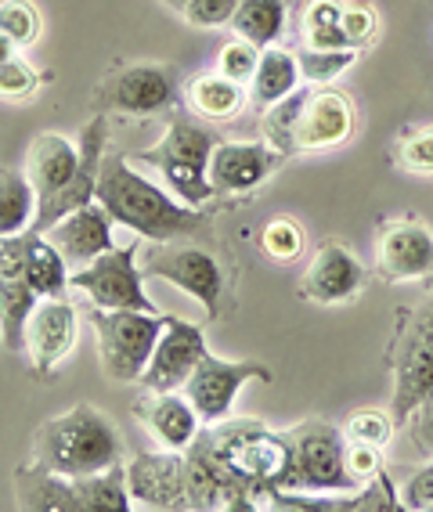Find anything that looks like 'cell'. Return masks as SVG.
<instances>
[{"label":"cell","mask_w":433,"mask_h":512,"mask_svg":"<svg viewBox=\"0 0 433 512\" xmlns=\"http://www.w3.org/2000/svg\"><path fill=\"white\" fill-rule=\"evenodd\" d=\"M94 199L102 202L116 224L130 228L141 242H170V238L195 235L206 224V213L199 206H188L166 188L141 177L134 163L116 152H105Z\"/></svg>","instance_id":"6da1fadb"},{"label":"cell","mask_w":433,"mask_h":512,"mask_svg":"<svg viewBox=\"0 0 433 512\" xmlns=\"http://www.w3.org/2000/svg\"><path fill=\"white\" fill-rule=\"evenodd\" d=\"M203 440L224 473L246 491L253 509H264L275 491H289L293 448L286 433L268 430L260 419H221L203 426Z\"/></svg>","instance_id":"7a4b0ae2"},{"label":"cell","mask_w":433,"mask_h":512,"mask_svg":"<svg viewBox=\"0 0 433 512\" xmlns=\"http://www.w3.org/2000/svg\"><path fill=\"white\" fill-rule=\"evenodd\" d=\"M51 473L83 476L123 462V437L105 412L80 401L55 419H44L33 433V458Z\"/></svg>","instance_id":"3957f363"},{"label":"cell","mask_w":433,"mask_h":512,"mask_svg":"<svg viewBox=\"0 0 433 512\" xmlns=\"http://www.w3.org/2000/svg\"><path fill=\"white\" fill-rule=\"evenodd\" d=\"M15 502L29 512H127L134 498L127 491V462L83 476L26 462L15 469Z\"/></svg>","instance_id":"277c9868"},{"label":"cell","mask_w":433,"mask_h":512,"mask_svg":"<svg viewBox=\"0 0 433 512\" xmlns=\"http://www.w3.org/2000/svg\"><path fill=\"white\" fill-rule=\"evenodd\" d=\"M387 368L394 379L390 419L401 430L426 404H433V293L415 307L397 311V329L387 347Z\"/></svg>","instance_id":"5b68a950"},{"label":"cell","mask_w":433,"mask_h":512,"mask_svg":"<svg viewBox=\"0 0 433 512\" xmlns=\"http://www.w3.org/2000/svg\"><path fill=\"white\" fill-rule=\"evenodd\" d=\"M217 148L213 130H206L203 123H195L188 116H174L166 127L163 141L152 148H145L141 156H134V163L156 166L166 177L170 192L188 206H206L210 199H217L210 181V156Z\"/></svg>","instance_id":"8992f818"},{"label":"cell","mask_w":433,"mask_h":512,"mask_svg":"<svg viewBox=\"0 0 433 512\" xmlns=\"http://www.w3.org/2000/svg\"><path fill=\"white\" fill-rule=\"evenodd\" d=\"M293 448V469H289V491L296 494H354L365 484L354 480L347 469V437L340 426L322 419L296 422L286 430Z\"/></svg>","instance_id":"52a82bcc"},{"label":"cell","mask_w":433,"mask_h":512,"mask_svg":"<svg viewBox=\"0 0 433 512\" xmlns=\"http://www.w3.org/2000/svg\"><path fill=\"white\" fill-rule=\"evenodd\" d=\"M141 271H145V278H163V282L177 285V289L188 293L192 300H199L206 318H217V314H221L224 264L210 246L195 242V235L156 242V249L148 253Z\"/></svg>","instance_id":"ba28073f"},{"label":"cell","mask_w":433,"mask_h":512,"mask_svg":"<svg viewBox=\"0 0 433 512\" xmlns=\"http://www.w3.org/2000/svg\"><path fill=\"white\" fill-rule=\"evenodd\" d=\"M163 332V314L152 311H98L94 307V336L102 368L112 383H138L148 357Z\"/></svg>","instance_id":"9c48e42d"},{"label":"cell","mask_w":433,"mask_h":512,"mask_svg":"<svg viewBox=\"0 0 433 512\" xmlns=\"http://www.w3.org/2000/svg\"><path fill=\"white\" fill-rule=\"evenodd\" d=\"M138 242L130 246H116L109 253L94 256L91 264L76 267L69 275V285L80 293L91 296V303L98 311H152V300L145 296V271L138 264Z\"/></svg>","instance_id":"30bf717a"},{"label":"cell","mask_w":433,"mask_h":512,"mask_svg":"<svg viewBox=\"0 0 433 512\" xmlns=\"http://www.w3.org/2000/svg\"><path fill=\"white\" fill-rule=\"evenodd\" d=\"M177 94V73L166 62L116 65L94 87V109L105 116H156Z\"/></svg>","instance_id":"8fae6325"},{"label":"cell","mask_w":433,"mask_h":512,"mask_svg":"<svg viewBox=\"0 0 433 512\" xmlns=\"http://www.w3.org/2000/svg\"><path fill=\"white\" fill-rule=\"evenodd\" d=\"M76 339H80V314L73 303L65 296H40L22 329V354L29 357L33 372L40 379H51L76 350Z\"/></svg>","instance_id":"7c38bea8"},{"label":"cell","mask_w":433,"mask_h":512,"mask_svg":"<svg viewBox=\"0 0 433 512\" xmlns=\"http://www.w3.org/2000/svg\"><path fill=\"white\" fill-rule=\"evenodd\" d=\"M253 379L257 383H271V368L260 365V361H224V357L206 350L203 361L188 375L185 397L195 404L203 426H213V422L228 419L239 390L246 383H253Z\"/></svg>","instance_id":"4fadbf2b"},{"label":"cell","mask_w":433,"mask_h":512,"mask_svg":"<svg viewBox=\"0 0 433 512\" xmlns=\"http://www.w3.org/2000/svg\"><path fill=\"white\" fill-rule=\"evenodd\" d=\"M376 275L390 285L433 278V231L423 220L397 217L376 228Z\"/></svg>","instance_id":"5bb4252c"},{"label":"cell","mask_w":433,"mask_h":512,"mask_svg":"<svg viewBox=\"0 0 433 512\" xmlns=\"http://www.w3.org/2000/svg\"><path fill=\"white\" fill-rule=\"evenodd\" d=\"M203 354H206L203 329L185 318H177V314H163V332H159L156 350L148 357L138 383L145 390H159V394H166V390H185L188 375L203 361Z\"/></svg>","instance_id":"9a60e30c"},{"label":"cell","mask_w":433,"mask_h":512,"mask_svg":"<svg viewBox=\"0 0 433 512\" xmlns=\"http://www.w3.org/2000/svg\"><path fill=\"white\" fill-rule=\"evenodd\" d=\"M354 138V105L332 87H314L300 94V112L293 123V152H325Z\"/></svg>","instance_id":"2e32d148"},{"label":"cell","mask_w":433,"mask_h":512,"mask_svg":"<svg viewBox=\"0 0 433 512\" xmlns=\"http://www.w3.org/2000/svg\"><path fill=\"white\" fill-rule=\"evenodd\" d=\"M127 491L134 505L177 512L185 498V451H141L127 462Z\"/></svg>","instance_id":"e0dca14e"},{"label":"cell","mask_w":433,"mask_h":512,"mask_svg":"<svg viewBox=\"0 0 433 512\" xmlns=\"http://www.w3.org/2000/svg\"><path fill=\"white\" fill-rule=\"evenodd\" d=\"M282 152L268 141H217L210 156V181L217 195L257 192L282 166Z\"/></svg>","instance_id":"ac0fdd59"},{"label":"cell","mask_w":433,"mask_h":512,"mask_svg":"<svg viewBox=\"0 0 433 512\" xmlns=\"http://www.w3.org/2000/svg\"><path fill=\"white\" fill-rule=\"evenodd\" d=\"M185 498L188 509L199 512H246L253 509V502L246 498L235 480L221 469V462L213 458V451L206 448L203 430L199 437L185 448Z\"/></svg>","instance_id":"d6986e66"},{"label":"cell","mask_w":433,"mask_h":512,"mask_svg":"<svg viewBox=\"0 0 433 512\" xmlns=\"http://www.w3.org/2000/svg\"><path fill=\"white\" fill-rule=\"evenodd\" d=\"M365 278H369V271L351 249L340 246V242H322L314 249L304 278H300V296L311 303H322V307L347 303L361 293Z\"/></svg>","instance_id":"ffe728a7"},{"label":"cell","mask_w":433,"mask_h":512,"mask_svg":"<svg viewBox=\"0 0 433 512\" xmlns=\"http://www.w3.org/2000/svg\"><path fill=\"white\" fill-rule=\"evenodd\" d=\"M40 296L26 275V235L0 238V343L22 350V329Z\"/></svg>","instance_id":"44dd1931"},{"label":"cell","mask_w":433,"mask_h":512,"mask_svg":"<svg viewBox=\"0 0 433 512\" xmlns=\"http://www.w3.org/2000/svg\"><path fill=\"white\" fill-rule=\"evenodd\" d=\"M112 224H116V220L109 217V210L94 199V202H87V206H80V210H73L69 217H62L58 224H51L44 235L51 238V246L65 256V264L83 267V264H91L94 256L116 249Z\"/></svg>","instance_id":"7402d4cb"},{"label":"cell","mask_w":433,"mask_h":512,"mask_svg":"<svg viewBox=\"0 0 433 512\" xmlns=\"http://www.w3.org/2000/svg\"><path fill=\"white\" fill-rule=\"evenodd\" d=\"M134 415L145 422V430L170 451H185L199 430H203V419L195 412V404L177 390H145V394L134 401Z\"/></svg>","instance_id":"603a6c76"},{"label":"cell","mask_w":433,"mask_h":512,"mask_svg":"<svg viewBox=\"0 0 433 512\" xmlns=\"http://www.w3.org/2000/svg\"><path fill=\"white\" fill-rule=\"evenodd\" d=\"M76 166H80V145H73L65 134L47 130V134H37V138L29 141L26 177L37 188V210L65 192V184L73 181Z\"/></svg>","instance_id":"cb8c5ba5"},{"label":"cell","mask_w":433,"mask_h":512,"mask_svg":"<svg viewBox=\"0 0 433 512\" xmlns=\"http://www.w3.org/2000/svg\"><path fill=\"white\" fill-rule=\"evenodd\" d=\"M300 87V62L296 55H289L286 47H264L260 51V62H257V73L249 80V101L257 105V109H271L278 105L282 98Z\"/></svg>","instance_id":"d4e9b609"},{"label":"cell","mask_w":433,"mask_h":512,"mask_svg":"<svg viewBox=\"0 0 433 512\" xmlns=\"http://www.w3.org/2000/svg\"><path fill=\"white\" fill-rule=\"evenodd\" d=\"M231 33L253 47H275L286 33V0H239L231 15Z\"/></svg>","instance_id":"484cf974"},{"label":"cell","mask_w":433,"mask_h":512,"mask_svg":"<svg viewBox=\"0 0 433 512\" xmlns=\"http://www.w3.org/2000/svg\"><path fill=\"white\" fill-rule=\"evenodd\" d=\"M188 109L203 119H235L246 109V91L242 83L228 80L221 73H203L188 83Z\"/></svg>","instance_id":"4316f807"},{"label":"cell","mask_w":433,"mask_h":512,"mask_svg":"<svg viewBox=\"0 0 433 512\" xmlns=\"http://www.w3.org/2000/svg\"><path fill=\"white\" fill-rule=\"evenodd\" d=\"M37 188L26 170H0V238L26 235L37 220Z\"/></svg>","instance_id":"83f0119b"},{"label":"cell","mask_w":433,"mask_h":512,"mask_svg":"<svg viewBox=\"0 0 433 512\" xmlns=\"http://www.w3.org/2000/svg\"><path fill=\"white\" fill-rule=\"evenodd\" d=\"M26 275L37 296H65L73 271L65 264V256L51 246V238L26 231Z\"/></svg>","instance_id":"f1b7e54d"},{"label":"cell","mask_w":433,"mask_h":512,"mask_svg":"<svg viewBox=\"0 0 433 512\" xmlns=\"http://www.w3.org/2000/svg\"><path fill=\"white\" fill-rule=\"evenodd\" d=\"M300 80L311 83V87H329L336 76H343L358 62V51L354 47H340V51H318V47H304L300 55Z\"/></svg>","instance_id":"f546056e"},{"label":"cell","mask_w":433,"mask_h":512,"mask_svg":"<svg viewBox=\"0 0 433 512\" xmlns=\"http://www.w3.org/2000/svg\"><path fill=\"white\" fill-rule=\"evenodd\" d=\"M260 246L275 264H293L296 256L304 253V228L293 217H275L260 231Z\"/></svg>","instance_id":"4dcf8cb0"},{"label":"cell","mask_w":433,"mask_h":512,"mask_svg":"<svg viewBox=\"0 0 433 512\" xmlns=\"http://www.w3.org/2000/svg\"><path fill=\"white\" fill-rule=\"evenodd\" d=\"M163 4L170 11H177V15L195 29L228 26L235 8H239V0H163Z\"/></svg>","instance_id":"1f68e13d"},{"label":"cell","mask_w":433,"mask_h":512,"mask_svg":"<svg viewBox=\"0 0 433 512\" xmlns=\"http://www.w3.org/2000/svg\"><path fill=\"white\" fill-rule=\"evenodd\" d=\"M0 33L11 37L19 47L37 44L40 15L29 0H0Z\"/></svg>","instance_id":"d6a6232c"},{"label":"cell","mask_w":433,"mask_h":512,"mask_svg":"<svg viewBox=\"0 0 433 512\" xmlns=\"http://www.w3.org/2000/svg\"><path fill=\"white\" fill-rule=\"evenodd\" d=\"M394 419L390 412H379V408H361L347 419L343 426V437L347 440H361V444H376V448H387L394 440Z\"/></svg>","instance_id":"836d02e7"},{"label":"cell","mask_w":433,"mask_h":512,"mask_svg":"<svg viewBox=\"0 0 433 512\" xmlns=\"http://www.w3.org/2000/svg\"><path fill=\"white\" fill-rule=\"evenodd\" d=\"M257 62H260V47H253L242 37H231L221 47V55H217V73L246 87L253 80V73H257Z\"/></svg>","instance_id":"e575fe53"},{"label":"cell","mask_w":433,"mask_h":512,"mask_svg":"<svg viewBox=\"0 0 433 512\" xmlns=\"http://www.w3.org/2000/svg\"><path fill=\"white\" fill-rule=\"evenodd\" d=\"M40 91V73L26 58L11 55L8 62H0V98L4 101H26Z\"/></svg>","instance_id":"d590c367"},{"label":"cell","mask_w":433,"mask_h":512,"mask_svg":"<svg viewBox=\"0 0 433 512\" xmlns=\"http://www.w3.org/2000/svg\"><path fill=\"white\" fill-rule=\"evenodd\" d=\"M397 163L405 166L408 174L433 177V127L408 130L397 145Z\"/></svg>","instance_id":"8d00e7d4"},{"label":"cell","mask_w":433,"mask_h":512,"mask_svg":"<svg viewBox=\"0 0 433 512\" xmlns=\"http://www.w3.org/2000/svg\"><path fill=\"white\" fill-rule=\"evenodd\" d=\"M340 26H343V33H347V44H351L354 51L369 47L379 33L376 11H372V4H365V0H351V4H343Z\"/></svg>","instance_id":"74e56055"},{"label":"cell","mask_w":433,"mask_h":512,"mask_svg":"<svg viewBox=\"0 0 433 512\" xmlns=\"http://www.w3.org/2000/svg\"><path fill=\"white\" fill-rule=\"evenodd\" d=\"M347 469L354 473L358 484H369L372 476L383 473V448L361 444V440H347Z\"/></svg>","instance_id":"f35d334b"},{"label":"cell","mask_w":433,"mask_h":512,"mask_svg":"<svg viewBox=\"0 0 433 512\" xmlns=\"http://www.w3.org/2000/svg\"><path fill=\"white\" fill-rule=\"evenodd\" d=\"M340 19H343V0H311V4L304 8V19H300L304 40L318 37V33H325V29H343Z\"/></svg>","instance_id":"ab89813d"},{"label":"cell","mask_w":433,"mask_h":512,"mask_svg":"<svg viewBox=\"0 0 433 512\" xmlns=\"http://www.w3.org/2000/svg\"><path fill=\"white\" fill-rule=\"evenodd\" d=\"M401 502H405V509L433 512V462H426L419 473L408 476V484L401 487Z\"/></svg>","instance_id":"60d3db41"},{"label":"cell","mask_w":433,"mask_h":512,"mask_svg":"<svg viewBox=\"0 0 433 512\" xmlns=\"http://www.w3.org/2000/svg\"><path fill=\"white\" fill-rule=\"evenodd\" d=\"M415 448H423L433 455V404H426L423 412L415 415Z\"/></svg>","instance_id":"b9f144b4"},{"label":"cell","mask_w":433,"mask_h":512,"mask_svg":"<svg viewBox=\"0 0 433 512\" xmlns=\"http://www.w3.org/2000/svg\"><path fill=\"white\" fill-rule=\"evenodd\" d=\"M11 55H19V44H15L11 37H4V33H0V62H8Z\"/></svg>","instance_id":"7bdbcfd3"}]
</instances>
